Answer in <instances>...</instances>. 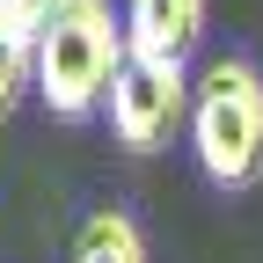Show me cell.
Here are the masks:
<instances>
[{
	"label": "cell",
	"mask_w": 263,
	"mask_h": 263,
	"mask_svg": "<svg viewBox=\"0 0 263 263\" xmlns=\"http://www.w3.org/2000/svg\"><path fill=\"white\" fill-rule=\"evenodd\" d=\"M73 263H146V234L132 227V212L103 205V212L81 219V234H73Z\"/></svg>",
	"instance_id": "obj_5"
},
{
	"label": "cell",
	"mask_w": 263,
	"mask_h": 263,
	"mask_svg": "<svg viewBox=\"0 0 263 263\" xmlns=\"http://www.w3.org/2000/svg\"><path fill=\"white\" fill-rule=\"evenodd\" d=\"M29 88H37V44H29L22 29L0 22V117H8Z\"/></svg>",
	"instance_id": "obj_6"
},
{
	"label": "cell",
	"mask_w": 263,
	"mask_h": 263,
	"mask_svg": "<svg viewBox=\"0 0 263 263\" xmlns=\"http://www.w3.org/2000/svg\"><path fill=\"white\" fill-rule=\"evenodd\" d=\"M103 117H110V132H117L124 154H154V146H168L176 132L190 124V81H183V66L124 59V73H117V88H110Z\"/></svg>",
	"instance_id": "obj_3"
},
{
	"label": "cell",
	"mask_w": 263,
	"mask_h": 263,
	"mask_svg": "<svg viewBox=\"0 0 263 263\" xmlns=\"http://www.w3.org/2000/svg\"><path fill=\"white\" fill-rule=\"evenodd\" d=\"M124 15L110 0H66L51 29L37 37V95L51 117H95L124 73Z\"/></svg>",
	"instance_id": "obj_1"
},
{
	"label": "cell",
	"mask_w": 263,
	"mask_h": 263,
	"mask_svg": "<svg viewBox=\"0 0 263 263\" xmlns=\"http://www.w3.org/2000/svg\"><path fill=\"white\" fill-rule=\"evenodd\" d=\"M59 8H66V0H0V22H8V29H22V37L37 44L44 29H51V15H59Z\"/></svg>",
	"instance_id": "obj_7"
},
{
	"label": "cell",
	"mask_w": 263,
	"mask_h": 263,
	"mask_svg": "<svg viewBox=\"0 0 263 263\" xmlns=\"http://www.w3.org/2000/svg\"><path fill=\"white\" fill-rule=\"evenodd\" d=\"M190 154L219 190H249L263 176V73L249 59H212L190 81Z\"/></svg>",
	"instance_id": "obj_2"
},
{
	"label": "cell",
	"mask_w": 263,
	"mask_h": 263,
	"mask_svg": "<svg viewBox=\"0 0 263 263\" xmlns=\"http://www.w3.org/2000/svg\"><path fill=\"white\" fill-rule=\"evenodd\" d=\"M205 37V0H124V44L132 59L183 66Z\"/></svg>",
	"instance_id": "obj_4"
}]
</instances>
